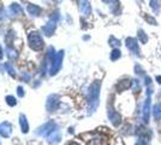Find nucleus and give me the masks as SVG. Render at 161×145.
<instances>
[{"mask_svg": "<svg viewBox=\"0 0 161 145\" xmlns=\"http://www.w3.org/2000/svg\"><path fill=\"white\" fill-rule=\"evenodd\" d=\"M149 111H150V105H149V99H148L146 102L144 109H143V119H144V122H148V120H149Z\"/></svg>", "mask_w": 161, "mask_h": 145, "instance_id": "15", "label": "nucleus"}, {"mask_svg": "<svg viewBox=\"0 0 161 145\" xmlns=\"http://www.w3.org/2000/svg\"><path fill=\"white\" fill-rule=\"evenodd\" d=\"M80 12L84 15V16H89L90 12H91V7H90V4L88 0H80Z\"/></svg>", "mask_w": 161, "mask_h": 145, "instance_id": "10", "label": "nucleus"}, {"mask_svg": "<svg viewBox=\"0 0 161 145\" xmlns=\"http://www.w3.org/2000/svg\"><path fill=\"white\" fill-rule=\"evenodd\" d=\"M63 57H64V51H59V52L55 54L53 62L51 63V68H49V74H51V75H55V74L59 71V69L62 68Z\"/></svg>", "mask_w": 161, "mask_h": 145, "instance_id": "3", "label": "nucleus"}, {"mask_svg": "<svg viewBox=\"0 0 161 145\" xmlns=\"http://www.w3.org/2000/svg\"><path fill=\"white\" fill-rule=\"evenodd\" d=\"M68 145H82V144H80L78 142H71V143H69Z\"/></svg>", "mask_w": 161, "mask_h": 145, "instance_id": "25", "label": "nucleus"}, {"mask_svg": "<svg viewBox=\"0 0 161 145\" xmlns=\"http://www.w3.org/2000/svg\"><path fill=\"white\" fill-rule=\"evenodd\" d=\"M12 132V126L8 124V122H2L0 124V136L4 137V138H7L10 137Z\"/></svg>", "mask_w": 161, "mask_h": 145, "instance_id": "6", "label": "nucleus"}, {"mask_svg": "<svg viewBox=\"0 0 161 145\" xmlns=\"http://www.w3.org/2000/svg\"><path fill=\"white\" fill-rule=\"evenodd\" d=\"M99 93H100V82L95 81L91 87H90V93H89V113H94L95 109L99 105Z\"/></svg>", "mask_w": 161, "mask_h": 145, "instance_id": "1", "label": "nucleus"}, {"mask_svg": "<svg viewBox=\"0 0 161 145\" xmlns=\"http://www.w3.org/2000/svg\"><path fill=\"white\" fill-rule=\"evenodd\" d=\"M10 12H11V15H13V16H18V15H21V13L23 12V8H22L21 5H18V4H12L11 7H10Z\"/></svg>", "mask_w": 161, "mask_h": 145, "instance_id": "14", "label": "nucleus"}, {"mask_svg": "<svg viewBox=\"0 0 161 145\" xmlns=\"http://www.w3.org/2000/svg\"><path fill=\"white\" fill-rule=\"evenodd\" d=\"M111 42H113V44H111V45H113V46H118L119 45V41L118 40H115L114 38H111V40H109Z\"/></svg>", "mask_w": 161, "mask_h": 145, "instance_id": "24", "label": "nucleus"}, {"mask_svg": "<svg viewBox=\"0 0 161 145\" xmlns=\"http://www.w3.org/2000/svg\"><path fill=\"white\" fill-rule=\"evenodd\" d=\"M5 69H6V70H7L8 73H10V75H11V76H13V77L16 76V70H14L13 65H12V64H11L10 62L5 63Z\"/></svg>", "mask_w": 161, "mask_h": 145, "instance_id": "17", "label": "nucleus"}, {"mask_svg": "<svg viewBox=\"0 0 161 145\" xmlns=\"http://www.w3.org/2000/svg\"><path fill=\"white\" fill-rule=\"evenodd\" d=\"M59 140H62V134H60L59 131L52 132V133L48 136V138H47L48 144H57V143H59Z\"/></svg>", "mask_w": 161, "mask_h": 145, "instance_id": "9", "label": "nucleus"}, {"mask_svg": "<svg viewBox=\"0 0 161 145\" xmlns=\"http://www.w3.org/2000/svg\"><path fill=\"white\" fill-rule=\"evenodd\" d=\"M126 46H128V48L131 51V52H134L135 54H140V51H138V44H137V41L135 40V39H128L126 40Z\"/></svg>", "mask_w": 161, "mask_h": 145, "instance_id": "8", "label": "nucleus"}, {"mask_svg": "<svg viewBox=\"0 0 161 145\" xmlns=\"http://www.w3.org/2000/svg\"><path fill=\"white\" fill-rule=\"evenodd\" d=\"M27 10H28V12H29L31 16H35V17L39 16V15L41 13V7L37 6V5H28Z\"/></svg>", "mask_w": 161, "mask_h": 145, "instance_id": "12", "label": "nucleus"}, {"mask_svg": "<svg viewBox=\"0 0 161 145\" xmlns=\"http://www.w3.org/2000/svg\"><path fill=\"white\" fill-rule=\"evenodd\" d=\"M19 125H21V130L23 133H28L29 131V125H28V121H27V117L24 115H21L19 116Z\"/></svg>", "mask_w": 161, "mask_h": 145, "instance_id": "11", "label": "nucleus"}, {"mask_svg": "<svg viewBox=\"0 0 161 145\" xmlns=\"http://www.w3.org/2000/svg\"><path fill=\"white\" fill-rule=\"evenodd\" d=\"M2 58V50H1V47H0V59Z\"/></svg>", "mask_w": 161, "mask_h": 145, "instance_id": "28", "label": "nucleus"}, {"mask_svg": "<svg viewBox=\"0 0 161 145\" xmlns=\"http://www.w3.org/2000/svg\"><path fill=\"white\" fill-rule=\"evenodd\" d=\"M17 91H18V96H19V97H23V96H24V90H23L21 86L17 88Z\"/></svg>", "mask_w": 161, "mask_h": 145, "instance_id": "23", "label": "nucleus"}, {"mask_svg": "<svg viewBox=\"0 0 161 145\" xmlns=\"http://www.w3.org/2000/svg\"><path fill=\"white\" fill-rule=\"evenodd\" d=\"M6 102H7V104H8L10 107H14V105L17 104L16 98H14V97H12V96H7V97H6Z\"/></svg>", "mask_w": 161, "mask_h": 145, "instance_id": "18", "label": "nucleus"}, {"mask_svg": "<svg viewBox=\"0 0 161 145\" xmlns=\"http://www.w3.org/2000/svg\"><path fill=\"white\" fill-rule=\"evenodd\" d=\"M29 40V45L34 51H40L43 47V39L41 38V35L37 31H31L28 36Z\"/></svg>", "mask_w": 161, "mask_h": 145, "instance_id": "2", "label": "nucleus"}, {"mask_svg": "<svg viewBox=\"0 0 161 145\" xmlns=\"http://www.w3.org/2000/svg\"><path fill=\"white\" fill-rule=\"evenodd\" d=\"M154 116H155V119H160L161 117V105H155V108H154Z\"/></svg>", "mask_w": 161, "mask_h": 145, "instance_id": "19", "label": "nucleus"}, {"mask_svg": "<svg viewBox=\"0 0 161 145\" xmlns=\"http://www.w3.org/2000/svg\"><path fill=\"white\" fill-rule=\"evenodd\" d=\"M7 56L10 57V58H16L17 57V54H16V52L14 51H12V50H7Z\"/></svg>", "mask_w": 161, "mask_h": 145, "instance_id": "22", "label": "nucleus"}, {"mask_svg": "<svg viewBox=\"0 0 161 145\" xmlns=\"http://www.w3.org/2000/svg\"><path fill=\"white\" fill-rule=\"evenodd\" d=\"M120 57V51L119 50H113V52H112V54H111V59L112 61H115V59H118Z\"/></svg>", "mask_w": 161, "mask_h": 145, "instance_id": "20", "label": "nucleus"}, {"mask_svg": "<svg viewBox=\"0 0 161 145\" xmlns=\"http://www.w3.org/2000/svg\"><path fill=\"white\" fill-rule=\"evenodd\" d=\"M55 30V22L54 21H49L46 25L42 27V33L47 36H51Z\"/></svg>", "mask_w": 161, "mask_h": 145, "instance_id": "7", "label": "nucleus"}, {"mask_svg": "<svg viewBox=\"0 0 161 145\" xmlns=\"http://www.w3.org/2000/svg\"><path fill=\"white\" fill-rule=\"evenodd\" d=\"M130 86H131V81H130V80H123V81H120V82L117 85V88H118L119 91H123V90L129 88Z\"/></svg>", "mask_w": 161, "mask_h": 145, "instance_id": "16", "label": "nucleus"}, {"mask_svg": "<svg viewBox=\"0 0 161 145\" xmlns=\"http://www.w3.org/2000/svg\"><path fill=\"white\" fill-rule=\"evenodd\" d=\"M108 116H109V119H111V121H112V124L114 125V126H118L119 124H120V116H119V114H117V113H114V111H109L108 113Z\"/></svg>", "mask_w": 161, "mask_h": 145, "instance_id": "13", "label": "nucleus"}, {"mask_svg": "<svg viewBox=\"0 0 161 145\" xmlns=\"http://www.w3.org/2000/svg\"><path fill=\"white\" fill-rule=\"evenodd\" d=\"M55 131V124L54 122H47L43 126H41L39 130H37V136H41V137H46V136H49L52 132Z\"/></svg>", "mask_w": 161, "mask_h": 145, "instance_id": "4", "label": "nucleus"}, {"mask_svg": "<svg viewBox=\"0 0 161 145\" xmlns=\"http://www.w3.org/2000/svg\"><path fill=\"white\" fill-rule=\"evenodd\" d=\"M59 104H60V102H59V98L57 97V96H51L48 99H47V110L48 111H55L58 108H59Z\"/></svg>", "mask_w": 161, "mask_h": 145, "instance_id": "5", "label": "nucleus"}, {"mask_svg": "<svg viewBox=\"0 0 161 145\" xmlns=\"http://www.w3.org/2000/svg\"><path fill=\"white\" fill-rule=\"evenodd\" d=\"M158 81H159V82H160V84H161V77H160V76L158 77Z\"/></svg>", "mask_w": 161, "mask_h": 145, "instance_id": "29", "label": "nucleus"}, {"mask_svg": "<svg viewBox=\"0 0 161 145\" xmlns=\"http://www.w3.org/2000/svg\"><path fill=\"white\" fill-rule=\"evenodd\" d=\"M23 79H24L25 81H29V79H30V76H29V75H24V76H23Z\"/></svg>", "mask_w": 161, "mask_h": 145, "instance_id": "26", "label": "nucleus"}, {"mask_svg": "<svg viewBox=\"0 0 161 145\" xmlns=\"http://www.w3.org/2000/svg\"><path fill=\"white\" fill-rule=\"evenodd\" d=\"M150 5L155 11L159 10V0H150Z\"/></svg>", "mask_w": 161, "mask_h": 145, "instance_id": "21", "label": "nucleus"}, {"mask_svg": "<svg viewBox=\"0 0 161 145\" xmlns=\"http://www.w3.org/2000/svg\"><path fill=\"white\" fill-rule=\"evenodd\" d=\"M2 17H4V11L0 8V19H2Z\"/></svg>", "mask_w": 161, "mask_h": 145, "instance_id": "27", "label": "nucleus"}]
</instances>
